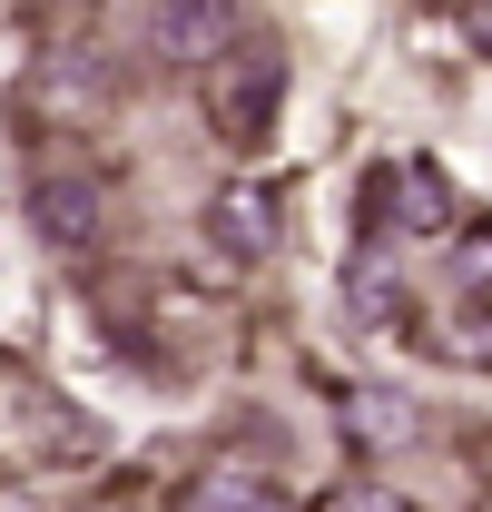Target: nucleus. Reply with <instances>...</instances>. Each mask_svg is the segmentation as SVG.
<instances>
[{
  "instance_id": "obj_1",
  "label": "nucleus",
  "mask_w": 492,
  "mask_h": 512,
  "mask_svg": "<svg viewBox=\"0 0 492 512\" xmlns=\"http://www.w3.org/2000/svg\"><path fill=\"white\" fill-rule=\"evenodd\" d=\"M276 99H286V69H276V50H256V40H237L227 60L207 69V128H217V148H266L276 138Z\"/></svg>"
},
{
  "instance_id": "obj_2",
  "label": "nucleus",
  "mask_w": 492,
  "mask_h": 512,
  "mask_svg": "<svg viewBox=\"0 0 492 512\" xmlns=\"http://www.w3.org/2000/svg\"><path fill=\"white\" fill-rule=\"evenodd\" d=\"M365 217H374V237H384V227H404V237L424 247V237H443L463 207H453V178H443L433 158H404V168H374Z\"/></svg>"
},
{
  "instance_id": "obj_3",
  "label": "nucleus",
  "mask_w": 492,
  "mask_h": 512,
  "mask_svg": "<svg viewBox=\"0 0 492 512\" xmlns=\"http://www.w3.org/2000/svg\"><path fill=\"white\" fill-rule=\"evenodd\" d=\"M30 227H40L60 256H89V247H99V227H109V188L79 178V168H60V178L30 188Z\"/></svg>"
},
{
  "instance_id": "obj_4",
  "label": "nucleus",
  "mask_w": 492,
  "mask_h": 512,
  "mask_svg": "<svg viewBox=\"0 0 492 512\" xmlns=\"http://www.w3.org/2000/svg\"><path fill=\"white\" fill-rule=\"evenodd\" d=\"M237 30H246L237 0H158V10H148V40H158L168 60H197V69L227 60V50H237Z\"/></svg>"
},
{
  "instance_id": "obj_5",
  "label": "nucleus",
  "mask_w": 492,
  "mask_h": 512,
  "mask_svg": "<svg viewBox=\"0 0 492 512\" xmlns=\"http://www.w3.org/2000/svg\"><path fill=\"white\" fill-rule=\"evenodd\" d=\"M207 237L256 266V256L276 247V188H266V178H227V188L207 197Z\"/></svg>"
},
{
  "instance_id": "obj_6",
  "label": "nucleus",
  "mask_w": 492,
  "mask_h": 512,
  "mask_svg": "<svg viewBox=\"0 0 492 512\" xmlns=\"http://www.w3.org/2000/svg\"><path fill=\"white\" fill-rule=\"evenodd\" d=\"M178 512H286L276 473H246V463H207L197 483L178 493Z\"/></svg>"
},
{
  "instance_id": "obj_7",
  "label": "nucleus",
  "mask_w": 492,
  "mask_h": 512,
  "mask_svg": "<svg viewBox=\"0 0 492 512\" xmlns=\"http://www.w3.org/2000/svg\"><path fill=\"white\" fill-rule=\"evenodd\" d=\"M345 444H365V453L414 444V404L384 394V384H345Z\"/></svg>"
},
{
  "instance_id": "obj_8",
  "label": "nucleus",
  "mask_w": 492,
  "mask_h": 512,
  "mask_svg": "<svg viewBox=\"0 0 492 512\" xmlns=\"http://www.w3.org/2000/svg\"><path fill=\"white\" fill-rule=\"evenodd\" d=\"M443 286H453V296H483V286H492V237H483V227H463V237H453Z\"/></svg>"
},
{
  "instance_id": "obj_9",
  "label": "nucleus",
  "mask_w": 492,
  "mask_h": 512,
  "mask_svg": "<svg viewBox=\"0 0 492 512\" xmlns=\"http://www.w3.org/2000/svg\"><path fill=\"white\" fill-rule=\"evenodd\" d=\"M315 512H414V503H404L394 483H335V493H325Z\"/></svg>"
}]
</instances>
